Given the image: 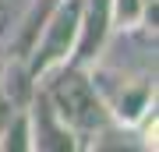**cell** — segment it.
Here are the masks:
<instances>
[{
    "mask_svg": "<svg viewBox=\"0 0 159 152\" xmlns=\"http://www.w3.org/2000/svg\"><path fill=\"white\" fill-rule=\"evenodd\" d=\"M11 103H7V96H4V92H0V131H4V124H7V117H11Z\"/></svg>",
    "mask_w": 159,
    "mask_h": 152,
    "instance_id": "52a82bcc",
    "label": "cell"
},
{
    "mask_svg": "<svg viewBox=\"0 0 159 152\" xmlns=\"http://www.w3.org/2000/svg\"><path fill=\"white\" fill-rule=\"evenodd\" d=\"M29 117H32V149H43V152H67V149H78L74 131L64 124L57 113H53L50 99L43 96L39 85H35V92H32V99H29Z\"/></svg>",
    "mask_w": 159,
    "mask_h": 152,
    "instance_id": "277c9868",
    "label": "cell"
},
{
    "mask_svg": "<svg viewBox=\"0 0 159 152\" xmlns=\"http://www.w3.org/2000/svg\"><path fill=\"white\" fill-rule=\"evenodd\" d=\"M110 39V0H81V25H78V43H74L71 60L74 67H89L102 53Z\"/></svg>",
    "mask_w": 159,
    "mask_h": 152,
    "instance_id": "5b68a950",
    "label": "cell"
},
{
    "mask_svg": "<svg viewBox=\"0 0 159 152\" xmlns=\"http://www.w3.org/2000/svg\"><path fill=\"white\" fill-rule=\"evenodd\" d=\"M50 85L43 89V96L50 99L53 113L74 131V138H92L96 131L106 127L110 113L99 99V89L92 85L85 67H74V64H64V67L46 74Z\"/></svg>",
    "mask_w": 159,
    "mask_h": 152,
    "instance_id": "6da1fadb",
    "label": "cell"
},
{
    "mask_svg": "<svg viewBox=\"0 0 159 152\" xmlns=\"http://www.w3.org/2000/svg\"><path fill=\"white\" fill-rule=\"evenodd\" d=\"M92 85L99 89V99L106 113L117 120V124H127L134 127L138 120H145V113H152V96H156V85L145 78V74H138V78H124V74H117V78H96V74H89Z\"/></svg>",
    "mask_w": 159,
    "mask_h": 152,
    "instance_id": "3957f363",
    "label": "cell"
},
{
    "mask_svg": "<svg viewBox=\"0 0 159 152\" xmlns=\"http://www.w3.org/2000/svg\"><path fill=\"white\" fill-rule=\"evenodd\" d=\"M78 25H81V0H57L39 21V32L25 53V67L35 81H46V74L64 67L78 43Z\"/></svg>",
    "mask_w": 159,
    "mask_h": 152,
    "instance_id": "7a4b0ae2",
    "label": "cell"
},
{
    "mask_svg": "<svg viewBox=\"0 0 159 152\" xmlns=\"http://www.w3.org/2000/svg\"><path fill=\"white\" fill-rule=\"evenodd\" d=\"M0 152H32V117L29 106H14L0 131Z\"/></svg>",
    "mask_w": 159,
    "mask_h": 152,
    "instance_id": "8992f818",
    "label": "cell"
}]
</instances>
